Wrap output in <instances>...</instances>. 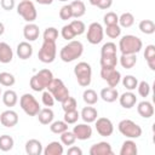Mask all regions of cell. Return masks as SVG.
Listing matches in <instances>:
<instances>
[{"label": "cell", "instance_id": "1", "mask_svg": "<svg viewBox=\"0 0 155 155\" xmlns=\"http://www.w3.org/2000/svg\"><path fill=\"white\" fill-rule=\"evenodd\" d=\"M143 48V41L132 34L124 35L119 40V50L121 54H137Z\"/></svg>", "mask_w": 155, "mask_h": 155}, {"label": "cell", "instance_id": "2", "mask_svg": "<svg viewBox=\"0 0 155 155\" xmlns=\"http://www.w3.org/2000/svg\"><path fill=\"white\" fill-rule=\"evenodd\" d=\"M84 52V45L81 41L78 40H70L67 45H64L61 51H59V58L65 62V63H70L75 59H78L79 57H81Z\"/></svg>", "mask_w": 155, "mask_h": 155}, {"label": "cell", "instance_id": "3", "mask_svg": "<svg viewBox=\"0 0 155 155\" xmlns=\"http://www.w3.org/2000/svg\"><path fill=\"white\" fill-rule=\"evenodd\" d=\"M52 79H53V74L50 69H41L30 78L29 81L30 88L35 92H42L44 90L47 88Z\"/></svg>", "mask_w": 155, "mask_h": 155}, {"label": "cell", "instance_id": "4", "mask_svg": "<svg viewBox=\"0 0 155 155\" xmlns=\"http://www.w3.org/2000/svg\"><path fill=\"white\" fill-rule=\"evenodd\" d=\"M74 74L78 84L81 87L90 86L92 81V68L87 62H79L74 67Z\"/></svg>", "mask_w": 155, "mask_h": 155}, {"label": "cell", "instance_id": "5", "mask_svg": "<svg viewBox=\"0 0 155 155\" xmlns=\"http://www.w3.org/2000/svg\"><path fill=\"white\" fill-rule=\"evenodd\" d=\"M119 132L130 139H136L142 136V127L130 119H124L117 125Z\"/></svg>", "mask_w": 155, "mask_h": 155}, {"label": "cell", "instance_id": "6", "mask_svg": "<svg viewBox=\"0 0 155 155\" xmlns=\"http://www.w3.org/2000/svg\"><path fill=\"white\" fill-rule=\"evenodd\" d=\"M19 105L28 116H36L40 111V104L31 93H24L19 98Z\"/></svg>", "mask_w": 155, "mask_h": 155}, {"label": "cell", "instance_id": "7", "mask_svg": "<svg viewBox=\"0 0 155 155\" xmlns=\"http://www.w3.org/2000/svg\"><path fill=\"white\" fill-rule=\"evenodd\" d=\"M47 91L51 92V94L53 96L54 101H57V102H63L67 97L70 96V94H69V90H68V87L64 85L63 80L57 79V78H53L52 81L48 84Z\"/></svg>", "mask_w": 155, "mask_h": 155}, {"label": "cell", "instance_id": "8", "mask_svg": "<svg viewBox=\"0 0 155 155\" xmlns=\"http://www.w3.org/2000/svg\"><path fill=\"white\" fill-rule=\"evenodd\" d=\"M17 13L27 22L33 23L38 17V11L33 1L30 0H22L17 5Z\"/></svg>", "mask_w": 155, "mask_h": 155}, {"label": "cell", "instance_id": "9", "mask_svg": "<svg viewBox=\"0 0 155 155\" xmlns=\"http://www.w3.org/2000/svg\"><path fill=\"white\" fill-rule=\"evenodd\" d=\"M57 56V46L56 42L52 41H44L39 52H38V58L42 63H52L56 59Z\"/></svg>", "mask_w": 155, "mask_h": 155}, {"label": "cell", "instance_id": "10", "mask_svg": "<svg viewBox=\"0 0 155 155\" xmlns=\"http://www.w3.org/2000/svg\"><path fill=\"white\" fill-rule=\"evenodd\" d=\"M103 36H104V29L102 24L98 22H92L87 28V34H86L87 41L92 45H97L102 42Z\"/></svg>", "mask_w": 155, "mask_h": 155}, {"label": "cell", "instance_id": "11", "mask_svg": "<svg viewBox=\"0 0 155 155\" xmlns=\"http://www.w3.org/2000/svg\"><path fill=\"white\" fill-rule=\"evenodd\" d=\"M101 78L110 87H116L121 81V74L115 68H101Z\"/></svg>", "mask_w": 155, "mask_h": 155}, {"label": "cell", "instance_id": "12", "mask_svg": "<svg viewBox=\"0 0 155 155\" xmlns=\"http://www.w3.org/2000/svg\"><path fill=\"white\" fill-rule=\"evenodd\" d=\"M96 122V131L102 137H109L114 132V125L110 119L108 117H97Z\"/></svg>", "mask_w": 155, "mask_h": 155}, {"label": "cell", "instance_id": "13", "mask_svg": "<svg viewBox=\"0 0 155 155\" xmlns=\"http://www.w3.org/2000/svg\"><path fill=\"white\" fill-rule=\"evenodd\" d=\"M74 136L76 137V139L79 140H87L92 137V127L88 124H78L73 127Z\"/></svg>", "mask_w": 155, "mask_h": 155}, {"label": "cell", "instance_id": "14", "mask_svg": "<svg viewBox=\"0 0 155 155\" xmlns=\"http://www.w3.org/2000/svg\"><path fill=\"white\" fill-rule=\"evenodd\" d=\"M0 122H1L2 126L11 128V127H13L18 124V114L12 109L4 110L0 114Z\"/></svg>", "mask_w": 155, "mask_h": 155}, {"label": "cell", "instance_id": "15", "mask_svg": "<svg viewBox=\"0 0 155 155\" xmlns=\"http://www.w3.org/2000/svg\"><path fill=\"white\" fill-rule=\"evenodd\" d=\"M111 145L108 142H98L90 148V155H113Z\"/></svg>", "mask_w": 155, "mask_h": 155}, {"label": "cell", "instance_id": "16", "mask_svg": "<svg viewBox=\"0 0 155 155\" xmlns=\"http://www.w3.org/2000/svg\"><path fill=\"white\" fill-rule=\"evenodd\" d=\"M40 35V29L39 27L33 22V23H27L23 27V36L27 41H35Z\"/></svg>", "mask_w": 155, "mask_h": 155}, {"label": "cell", "instance_id": "17", "mask_svg": "<svg viewBox=\"0 0 155 155\" xmlns=\"http://www.w3.org/2000/svg\"><path fill=\"white\" fill-rule=\"evenodd\" d=\"M119 103L122 108L125 109H131L136 105L137 103V97L136 94L132 92V91H127V92H124L121 96H119Z\"/></svg>", "mask_w": 155, "mask_h": 155}, {"label": "cell", "instance_id": "18", "mask_svg": "<svg viewBox=\"0 0 155 155\" xmlns=\"http://www.w3.org/2000/svg\"><path fill=\"white\" fill-rule=\"evenodd\" d=\"M24 149H25V153L28 155H40L42 154V144L40 140L35 139V138H31L29 140L25 142V145H24Z\"/></svg>", "mask_w": 155, "mask_h": 155}, {"label": "cell", "instance_id": "19", "mask_svg": "<svg viewBox=\"0 0 155 155\" xmlns=\"http://www.w3.org/2000/svg\"><path fill=\"white\" fill-rule=\"evenodd\" d=\"M16 53L21 59H28L33 54V46L29 44V41H22L17 45Z\"/></svg>", "mask_w": 155, "mask_h": 155}, {"label": "cell", "instance_id": "20", "mask_svg": "<svg viewBox=\"0 0 155 155\" xmlns=\"http://www.w3.org/2000/svg\"><path fill=\"white\" fill-rule=\"evenodd\" d=\"M137 111L138 114L144 117V119H149L154 115V107H153V103L149 102V101H142L138 103L137 105Z\"/></svg>", "mask_w": 155, "mask_h": 155}, {"label": "cell", "instance_id": "21", "mask_svg": "<svg viewBox=\"0 0 155 155\" xmlns=\"http://www.w3.org/2000/svg\"><path fill=\"white\" fill-rule=\"evenodd\" d=\"M13 59V51L7 42H0V63L7 64Z\"/></svg>", "mask_w": 155, "mask_h": 155}, {"label": "cell", "instance_id": "22", "mask_svg": "<svg viewBox=\"0 0 155 155\" xmlns=\"http://www.w3.org/2000/svg\"><path fill=\"white\" fill-rule=\"evenodd\" d=\"M99 97L107 103H113L119 98V91L115 87L108 86V87H104V88L101 90Z\"/></svg>", "mask_w": 155, "mask_h": 155}, {"label": "cell", "instance_id": "23", "mask_svg": "<svg viewBox=\"0 0 155 155\" xmlns=\"http://www.w3.org/2000/svg\"><path fill=\"white\" fill-rule=\"evenodd\" d=\"M80 117L84 120V122L86 124H91V122H94L98 117V111L96 108L93 107H84L81 109V113H80Z\"/></svg>", "mask_w": 155, "mask_h": 155}, {"label": "cell", "instance_id": "24", "mask_svg": "<svg viewBox=\"0 0 155 155\" xmlns=\"http://www.w3.org/2000/svg\"><path fill=\"white\" fill-rule=\"evenodd\" d=\"M63 153H64V148H63L62 143L58 140L50 142L46 145V148L42 150L44 155H62Z\"/></svg>", "mask_w": 155, "mask_h": 155}, {"label": "cell", "instance_id": "25", "mask_svg": "<svg viewBox=\"0 0 155 155\" xmlns=\"http://www.w3.org/2000/svg\"><path fill=\"white\" fill-rule=\"evenodd\" d=\"M36 116H38L39 122L41 125H50L54 119V113L50 107H47V108L40 109V111L38 113Z\"/></svg>", "mask_w": 155, "mask_h": 155}, {"label": "cell", "instance_id": "26", "mask_svg": "<svg viewBox=\"0 0 155 155\" xmlns=\"http://www.w3.org/2000/svg\"><path fill=\"white\" fill-rule=\"evenodd\" d=\"M69 5H70L71 13H73V17L74 18L78 19V18L82 17L86 13V6H85L84 1H81V0H74Z\"/></svg>", "mask_w": 155, "mask_h": 155}, {"label": "cell", "instance_id": "27", "mask_svg": "<svg viewBox=\"0 0 155 155\" xmlns=\"http://www.w3.org/2000/svg\"><path fill=\"white\" fill-rule=\"evenodd\" d=\"M138 153V148L136 142H133V139H127L122 143L121 149H120V155H137Z\"/></svg>", "mask_w": 155, "mask_h": 155}, {"label": "cell", "instance_id": "28", "mask_svg": "<svg viewBox=\"0 0 155 155\" xmlns=\"http://www.w3.org/2000/svg\"><path fill=\"white\" fill-rule=\"evenodd\" d=\"M1 98H2V103L8 108L15 107L18 102V96H17L16 91H13V90H6L1 94Z\"/></svg>", "mask_w": 155, "mask_h": 155}, {"label": "cell", "instance_id": "29", "mask_svg": "<svg viewBox=\"0 0 155 155\" xmlns=\"http://www.w3.org/2000/svg\"><path fill=\"white\" fill-rule=\"evenodd\" d=\"M144 58L148 63V67L151 70H155V45H147L144 50Z\"/></svg>", "mask_w": 155, "mask_h": 155}, {"label": "cell", "instance_id": "30", "mask_svg": "<svg viewBox=\"0 0 155 155\" xmlns=\"http://www.w3.org/2000/svg\"><path fill=\"white\" fill-rule=\"evenodd\" d=\"M138 29L145 35L154 34L155 33V23L151 19H142L138 24Z\"/></svg>", "mask_w": 155, "mask_h": 155}, {"label": "cell", "instance_id": "31", "mask_svg": "<svg viewBox=\"0 0 155 155\" xmlns=\"http://www.w3.org/2000/svg\"><path fill=\"white\" fill-rule=\"evenodd\" d=\"M117 62H119V58L116 54L101 56V61H99L102 68H116Z\"/></svg>", "mask_w": 155, "mask_h": 155}, {"label": "cell", "instance_id": "32", "mask_svg": "<svg viewBox=\"0 0 155 155\" xmlns=\"http://www.w3.org/2000/svg\"><path fill=\"white\" fill-rule=\"evenodd\" d=\"M119 62L122 68L131 69L137 63V56L136 54H121V57L119 58Z\"/></svg>", "mask_w": 155, "mask_h": 155}, {"label": "cell", "instance_id": "33", "mask_svg": "<svg viewBox=\"0 0 155 155\" xmlns=\"http://www.w3.org/2000/svg\"><path fill=\"white\" fill-rule=\"evenodd\" d=\"M98 98H99V96H98L97 92H96L94 90H92V88H87V90H85L84 93H82V99H84V102H85L87 105H93V104H96V103L98 102Z\"/></svg>", "mask_w": 155, "mask_h": 155}, {"label": "cell", "instance_id": "34", "mask_svg": "<svg viewBox=\"0 0 155 155\" xmlns=\"http://www.w3.org/2000/svg\"><path fill=\"white\" fill-rule=\"evenodd\" d=\"M134 23V16L131 12H124L121 16H119V25L121 28H130Z\"/></svg>", "mask_w": 155, "mask_h": 155}, {"label": "cell", "instance_id": "35", "mask_svg": "<svg viewBox=\"0 0 155 155\" xmlns=\"http://www.w3.org/2000/svg\"><path fill=\"white\" fill-rule=\"evenodd\" d=\"M68 130V124L63 120H57V121H52L50 124V131L52 133H56V134H61L63 133L64 131Z\"/></svg>", "mask_w": 155, "mask_h": 155}, {"label": "cell", "instance_id": "36", "mask_svg": "<svg viewBox=\"0 0 155 155\" xmlns=\"http://www.w3.org/2000/svg\"><path fill=\"white\" fill-rule=\"evenodd\" d=\"M15 145V140L8 134L0 136V150L1 151H10Z\"/></svg>", "mask_w": 155, "mask_h": 155}, {"label": "cell", "instance_id": "37", "mask_svg": "<svg viewBox=\"0 0 155 155\" xmlns=\"http://www.w3.org/2000/svg\"><path fill=\"white\" fill-rule=\"evenodd\" d=\"M16 82V78L13 74L8 71H1L0 73V85L5 87H11Z\"/></svg>", "mask_w": 155, "mask_h": 155}, {"label": "cell", "instance_id": "38", "mask_svg": "<svg viewBox=\"0 0 155 155\" xmlns=\"http://www.w3.org/2000/svg\"><path fill=\"white\" fill-rule=\"evenodd\" d=\"M58 29H56L54 27H48L44 30V34H42V38H44V41H52V42H56V40L58 39Z\"/></svg>", "mask_w": 155, "mask_h": 155}, {"label": "cell", "instance_id": "39", "mask_svg": "<svg viewBox=\"0 0 155 155\" xmlns=\"http://www.w3.org/2000/svg\"><path fill=\"white\" fill-rule=\"evenodd\" d=\"M122 85L127 90V91H133L137 88V85H138V80L136 76L133 75H126L122 78Z\"/></svg>", "mask_w": 155, "mask_h": 155}, {"label": "cell", "instance_id": "40", "mask_svg": "<svg viewBox=\"0 0 155 155\" xmlns=\"http://www.w3.org/2000/svg\"><path fill=\"white\" fill-rule=\"evenodd\" d=\"M104 33L107 34L108 38L110 39H117L121 35V27L119 24H113V25H105Z\"/></svg>", "mask_w": 155, "mask_h": 155}, {"label": "cell", "instance_id": "41", "mask_svg": "<svg viewBox=\"0 0 155 155\" xmlns=\"http://www.w3.org/2000/svg\"><path fill=\"white\" fill-rule=\"evenodd\" d=\"M69 25H70V28L73 29L75 36L84 34L85 30H86V25H85V23H84L82 21H80V19H74V21H71V22L69 23Z\"/></svg>", "mask_w": 155, "mask_h": 155}, {"label": "cell", "instance_id": "42", "mask_svg": "<svg viewBox=\"0 0 155 155\" xmlns=\"http://www.w3.org/2000/svg\"><path fill=\"white\" fill-rule=\"evenodd\" d=\"M76 140V137L74 136V133L71 131H64L63 133H61V143L63 145H73Z\"/></svg>", "mask_w": 155, "mask_h": 155}, {"label": "cell", "instance_id": "43", "mask_svg": "<svg viewBox=\"0 0 155 155\" xmlns=\"http://www.w3.org/2000/svg\"><path fill=\"white\" fill-rule=\"evenodd\" d=\"M80 117V113L75 109V110H69V111H64V121L68 124V125H71V124H76V121L79 120Z\"/></svg>", "mask_w": 155, "mask_h": 155}, {"label": "cell", "instance_id": "44", "mask_svg": "<svg viewBox=\"0 0 155 155\" xmlns=\"http://www.w3.org/2000/svg\"><path fill=\"white\" fill-rule=\"evenodd\" d=\"M62 103V109L64 110V111H69V110H75L76 109V107H78V102H76V99L74 98V97H67L63 102H61Z\"/></svg>", "mask_w": 155, "mask_h": 155}, {"label": "cell", "instance_id": "45", "mask_svg": "<svg viewBox=\"0 0 155 155\" xmlns=\"http://www.w3.org/2000/svg\"><path fill=\"white\" fill-rule=\"evenodd\" d=\"M137 90H138V94L140 96V97H148L149 94H150V90H151V87H150V85H149V82H147V81H140V82H138V85H137Z\"/></svg>", "mask_w": 155, "mask_h": 155}, {"label": "cell", "instance_id": "46", "mask_svg": "<svg viewBox=\"0 0 155 155\" xmlns=\"http://www.w3.org/2000/svg\"><path fill=\"white\" fill-rule=\"evenodd\" d=\"M116 45L114 42H105L101 48V56L108 54H116Z\"/></svg>", "mask_w": 155, "mask_h": 155}, {"label": "cell", "instance_id": "47", "mask_svg": "<svg viewBox=\"0 0 155 155\" xmlns=\"http://www.w3.org/2000/svg\"><path fill=\"white\" fill-rule=\"evenodd\" d=\"M103 22H104L105 25L117 24V23H119V16H117L115 12H113V11L107 12V13L104 15V17H103Z\"/></svg>", "mask_w": 155, "mask_h": 155}, {"label": "cell", "instance_id": "48", "mask_svg": "<svg viewBox=\"0 0 155 155\" xmlns=\"http://www.w3.org/2000/svg\"><path fill=\"white\" fill-rule=\"evenodd\" d=\"M59 18L62 21H68V19L73 18V13H71V8H70L69 4H67V5L61 7V10H59Z\"/></svg>", "mask_w": 155, "mask_h": 155}, {"label": "cell", "instance_id": "49", "mask_svg": "<svg viewBox=\"0 0 155 155\" xmlns=\"http://www.w3.org/2000/svg\"><path fill=\"white\" fill-rule=\"evenodd\" d=\"M61 35H62V38H63L64 40H68V41H70V40H73V39L75 38V34H74V31H73V29L70 28L69 24H65V25L62 27V29H61Z\"/></svg>", "mask_w": 155, "mask_h": 155}, {"label": "cell", "instance_id": "50", "mask_svg": "<svg viewBox=\"0 0 155 155\" xmlns=\"http://www.w3.org/2000/svg\"><path fill=\"white\" fill-rule=\"evenodd\" d=\"M41 101H42V104L45 105V107H52L53 104H54V98H53V96L51 94V92L50 91H42V94H41Z\"/></svg>", "mask_w": 155, "mask_h": 155}, {"label": "cell", "instance_id": "51", "mask_svg": "<svg viewBox=\"0 0 155 155\" xmlns=\"http://www.w3.org/2000/svg\"><path fill=\"white\" fill-rule=\"evenodd\" d=\"M0 6L5 11H11L16 6V2H15V0H0Z\"/></svg>", "mask_w": 155, "mask_h": 155}, {"label": "cell", "instance_id": "52", "mask_svg": "<svg viewBox=\"0 0 155 155\" xmlns=\"http://www.w3.org/2000/svg\"><path fill=\"white\" fill-rule=\"evenodd\" d=\"M111 5H113V0H99V2L97 4V7H99L101 10H108L110 8Z\"/></svg>", "mask_w": 155, "mask_h": 155}, {"label": "cell", "instance_id": "53", "mask_svg": "<svg viewBox=\"0 0 155 155\" xmlns=\"http://www.w3.org/2000/svg\"><path fill=\"white\" fill-rule=\"evenodd\" d=\"M67 154H68V155H82V150H81V148H79V147L70 145V148L67 150Z\"/></svg>", "mask_w": 155, "mask_h": 155}, {"label": "cell", "instance_id": "54", "mask_svg": "<svg viewBox=\"0 0 155 155\" xmlns=\"http://www.w3.org/2000/svg\"><path fill=\"white\" fill-rule=\"evenodd\" d=\"M35 1L40 5H51L53 2V0H35Z\"/></svg>", "mask_w": 155, "mask_h": 155}, {"label": "cell", "instance_id": "55", "mask_svg": "<svg viewBox=\"0 0 155 155\" xmlns=\"http://www.w3.org/2000/svg\"><path fill=\"white\" fill-rule=\"evenodd\" d=\"M4 33H5V25H4L2 22H0V36H1Z\"/></svg>", "mask_w": 155, "mask_h": 155}, {"label": "cell", "instance_id": "56", "mask_svg": "<svg viewBox=\"0 0 155 155\" xmlns=\"http://www.w3.org/2000/svg\"><path fill=\"white\" fill-rule=\"evenodd\" d=\"M90 1V4L92 5V6H97V4L99 2V0H88Z\"/></svg>", "mask_w": 155, "mask_h": 155}, {"label": "cell", "instance_id": "57", "mask_svg": "<svg viewBox=\"0 0 155 155\" xmlns=\"http://www.w3.org/2000/svg\"><path fill=\"white\" fill-rule=\"evenodd\" d=\"M1 94H2V91H1V87H0V97H1Z\"/></svg>", "mask_w": 155, "mask_h": 155}, {"label": "cell", "instance_id": "58", "mask_svg": "<svg viewBox=\"0 0 155 155\" xmlns=\"http://www.w3.org/2000/svg\"><path fill=\"white\" fill-rule=\"evenodd\" d=\"M59 1H68V0H59Z\"/></svg>", "mask_w": 155, "mask_h": 155}]
</instances>
